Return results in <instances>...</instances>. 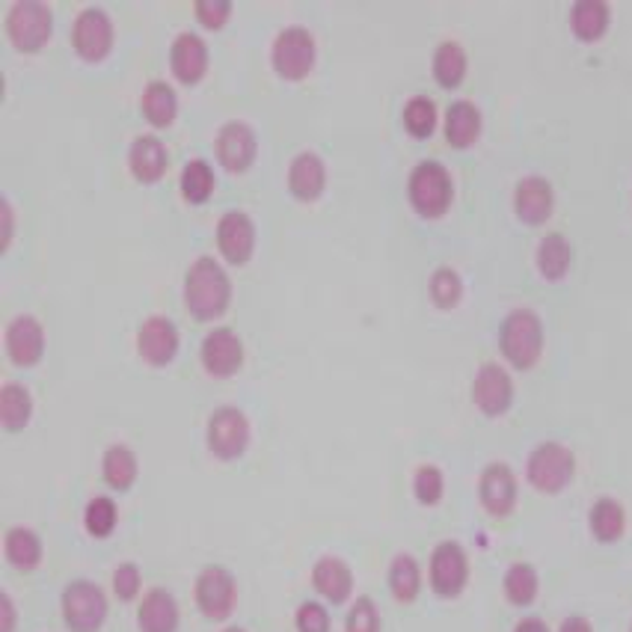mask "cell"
<instances>
[{"label":"cell","mask_w":632,"mask_h":632,"mask_svg":"<svg viewBox=\"0 0 632 632\" xmlns=\"http://www.w3.org/2000/svg\"><path fill=\"white\" fill-rule=\"evenodd\" d=\"M143 113L149 116L151 125H170L176 116V92L170 83L151 81L143 92Z\"/></svg>","instance_id":"836d02e7"},{"label":"cell","mask_w":632,"mask_h":632,"mask_svg":"<svg viewBox=\"0 0 632 632\" xmlns=\"http://www.w3.org/2000/svg\"><path fill=\"white\" fill-rule=\"evenodd\" d=\"M573 470H576V461H573V452L567 445H562V442H541L529 454L526 475H529V482L541 493H558L571 484Z\"/></svg>","instance_id":"3957f363"},{"label":"cell","mask_w":632,"mask_h":632,"mask_svg":"<svg viewBox=\"0 0 632 632\" xmlns=\"http://www.w3.org/2000/svg\"><path fill=\"white\" fill-rule=\"evenodd\" d=\"M3 546H7V558H10L19 571H33L42 558L40 534L31 532V529H21V526L7 532V543H3Z\"/></svg>","instance_id":"83f0119b"},{"label":"cell","mask_w":632,"mask_h":632,"mask_svg":"<svg viewBox=\"0 0 632 632\" xmlns=\"http://www.w3.org/2000/svg\"><path fill=\"white\" fill-rule=\"evenodd\" d=\"M137 345H140V353L151 365H167V362L176 357V351H179L176 324L167 321V318H149V321L140 327Z\"/></svg>","instance_id":"ac0fdd59"},{"label":"cell","mask_w":632,"mask_h":632,"mask_svg":"<svg viewBox=\"0 0 632 632\" xmlns=\"http://www.w3.org/2000/svg\"><path fill=\"white\" fill-rule=\"evenodd\" d=\"M137 618H140L143 632H176V627H179V606H176L170 591L151 588V591L143 597L140 614H137Z\"/></svg>","instance_id":"44dd1931"},{"label":"cell","mask_w":632,"mask_h":632,"mask_svg":"<svg viewBox=\"0 0 632 632\" xmlns=\"http://www.w3.org/2000/svg\"><path fill=\"white\" fill-rule=\"evenodd\" d=\"M42 345H45L42 324L36 321L33 315H19V318H12V324L7 327V351H10L12 362H19V365H33V362L42 357Z\"/></svg>","instance_id":"e0dca14e"},{"label":"cell","mask_w":632,"mask_h":632,"mask_svg":"<svg viewBox=\"0 0 632 632\" xmlns=\"http://www.w3.org/2000/svg\"><path fill=\"white\" fill-rule=\"evenodd\" d=\"M63 618L71 632H99L108 618V600L99 585L78 579L63 591Z\"/></svg>","instance_id":"277c9868"},{"label":"cell","mask_w":632,"mask_h":632,"mask_svg":"<svg viewBox=\"0 0 632 632\" xmlns=\"http://www.w3.org/2000/svg\"><path fill=\"white\" fill-rule=\"evenodd\" d=\"M461 276H458V271L454 268H437L431 276V297L437 306H454V303L461 301Z\"/></svg>","instance_id":"f35d334b"},{"label":"cell","mask_w":632,"mask_h":632,"mask_svg":"<svg viewBox=\"0 0 632 632\" xmlns=\"http://www.w3.org/2000/svg\"><path fill=\"white\" fill-rule=\"evenodd\" d=\"M404 125H407L413 137H428L433 125H437V108H433V101L425 99V95H416V99L407 101V108H404Z\"/></svg>","instance_id":"8d00e7d4"},{"label":"cell","mask_w":632,"mask_h":632,"mask_svg":"<svg viewBox=\"0 0 632 632\" xmlns=\"http://www.w3.org/2000/svg\"><path fill=\"white\" fill-rule=\"evenodd\" d=\"M31 419V395L15 386V383H7L0 390V421L7 431H21Z\"/></svg>","instance_id":"d6a6232c"},{"label":"cell","mask_w":632,"mask_h":632,"mask_svg":"<svg viewBox=\"0 0 632 632\" xmlns=\"http://www.w3.org/2000/svg\"><path fill=\"white\" fill-rule=\"evenodd\" d=\"M558 632H594V630H591V623L585 621V618L573 614V618H567V621L562 623V630Z\"/></svg>","instance_id":"7dc6e473"},{"label":"cell","mask_w":632,"mask_h":632,"mask_svg":"<svg viewBox=\"0 0 632 632\" xmlns=\"http://www.w3.org/2000/svg\"><path fill=\"white\" fill-rule=\"evenodd\" d=\"M223 632H247V630H238V627H229V630H223Z\"/></svg>","instance_id":"c3c4849f"},{"label":"cell","mask_w":632,"mask_h":632,"mask_svg":"<svg viewBox=\"0 0 632 632\" xmlns=\"http://www.w3.org/2000/svg\"><path fill=\"white\" fill-rule=\"evenodd\" d=\"M312 583H315V588H318L330 602H345L348 600V594L353 591L351 567L341 562V558H332V555H324L321 562L315 564Z\"/></svg>","instance_id":"7402d4cb"},{"label":"cell","mask_w":632,"mask_h":632,"mask_svg":"<svg viewBox=\"0 0 632 632\" xmlns=\"http://www.w3.org/2000/svg\"><path fill=\"white\" fill-rule=\"evenodd\" d=\"M71 40H75V48L81 50V57H87V60L104 57L113 42V27L108 12L99 10V7H87V10L78 15V21H75Z\"/></svg>","instance_id":"4fadbf2b"},{"label":"cell","mask_w":632,"mask_h":632,"mask_svg":"<svg viewBox=\"0 0 632 632\" xmlns=\"http://www.w3.org/2000/svg\"><path fill=\"white\" fill-rule=\"evenodd\" d=\"M472 398L487 416H499L508 410L514 398V383L499 362H484L478 374H475V386H472Z\"/></svg>","instance_id":"7c38bea8"},{"label":"cell","mask_w":632,"mask_h":632,"mask_svg":"<svg viewBox=\"0 0 632 632\" xmlns=\"http://www.w3.org/2000/svg\"><path fill=\"white\" fill-rule=\"evenodd\" d=\"M113 591L120 600H134L140 594V571L137 564H120L113 573Z\"/></svg>","instance_id":"7bdbcfd3"},{"label":"cell","mask_w":632,"mask_h":632,"mask_svg":"<svg viewBox=\"0 0 632 632\" xmlns=\"http://www.w3.org/2000/svg\"><path fill=\"white\" fill-rule=\"evenodd\" d=\"M514 205H517V214L526 223H543L552 211V184L541 176H526L517 184Z\"/></svg>","instance_id":"d6986e66"},{"label":"cell","mask_w":632,"mask_h":632,"mask_svg":"<svg viewBox=\"0 0 632 632\" xmlns=\"http://www.w3.org/2000/svg\"><path fill=\"white\" fill-rule=\"evenodd\" d=\"M235 579L226 567H205L196 579V606L211 621H223L229 618L235 609Z\"/></svg>","instance_id":"30bf717a"},{"label":"cell","mask_w":632,"mask_h":632,"mask_svg":"<svg viewBox=\"0 0 632 632\" xmlns=\"http://www.w3.org/2000/svg\"><path fill=\"white\" fill-rule=\"evenodd\" d=\"M345 630L348 632H381V614H377V606H374L369 597H360V600L351 606V612H348Z\"/></svg>","instance_id":"60d3db41"},{"label":"cell","mask_w":632,"mask_h":632,"mask_svg":"<svg viewBox=\"0 0 632 632\" xmlns=\"http://www.w3.org/2000/svg\"><path fill=\"white\" fill-rule=\"evenodd\" d=\"M410 202L425 217H437L452 202V176L440 161H421L410 176Z\"/></svg>","instance_id":"5b68a950"},{"label":"cell","mask_w":632,"mask_h":632,"mask_svg":"<svg viewBox=\"0 0 632 632\" xmlns=\"http://www.w3.org/2000/svg\"><path fill=\"white\" fill-rule=\"evenodd\" d=\"M571 27L579 40H597L609 27V7L602 0H576L571 10Z\"/></svg>","instance_id":"4316f807"},{"label":"cell","mask_w":632,"mask_h":632,"mask_svg":"<svg viewBox=\"0 0 632 632\" xmlns=\"http://www.w3.org/2000/svg\"><path fill=\"white\" fill-rule=\"evenodd\" d=\"M315 60V40L306 27H285L273 42V66L282 78H303Z\"/></svg>","instance_id":"ba28073f"},{"label":"cell","mask_w":632,"mask_h":632,"mask_svg":"<svg viewBox=\"0 0 632 632\" xmlns=\"http://www.w3.org/2000/svg\"><path fill=\"white\" fill-rule=\"evenodd\" d=\"M229 276H226V271L217 261L211 259V256H202V259L193 261V268L188 271V280H184V301H188L196 318L221 315L226 309V303H229Z\"/></svg>","instance_id":"6da1fadb"},{"label":"cell","mask_w":632,"mask_h":632,"mask_svg":"<svg viewBox=\"0 0 632 632\" xmlns=\"http://www.w3.org/2000/svg\"><path fill=\"white\" fill-rule=\"evenodd\" d=\"M214 191V172H211L208 161H191L181 172V193H184V200L191 202H205Z\"/></svg>","instance_id":"d590c367"},{"label":"cell","mask_w":632,"mask_h":632,"mask_svg":"<svg viewBox=\"0 0 632 632\" xmlns=\"http://www.w3.org/2000/svg\"><path fill=\"white\" fill-rule=\"evenodd\" d=\"M250 440V425L238 407H221L217 413H211L208 419V449L223 461H232L247 449Z\"/></svg>","instance_id":"52a82bcc"},{"label":"cell","mask_w":632,"mask_h":632,"mask_svg":"<svg viewBox=\"0 0 632 632\" xmlns=\"http://www.w3.org/2000/svg\"><path fill=\"white\" fill-rule=\"evenodd\" d=\"M229 0H200L196 3V15L205 27H221L226 15H229Z\"/></svg>","instance_id":"ee69618b"},{"label":"cell","mask_w":632,"mask_h":632,"mask_svg":"<svg viewBox=\"0 0 632 632\" xmlns=\"http://www.w3.org/2000/svg\"><path fill=\"white\" fill-rule=\"evenodd\" d=\"M217 244L221 252L235 264H244L250 259L252 244H256V232H252L250 217L244 211H229L223 214L221 226H217Z\"/></svg>","instance_id":"9a60e30c"},{"label":"cell","mask_w":632,"mask_h":632,"mask_svg":"<svg viewBox=\"0 0 632 632\" xmlns=\"http://www.w3.org/2000/svg\"><path fill=\"white\" fill-rule=\"evenodd\" d=\"M470 579V562L461 543L442 541L431 555V585L440 597H458Z\"/></svg>","instance_id":"9c48e42d"},{"label":"cell","mask_w":632,"mask_h":632,"mask_svg":"<svg viewBox=\"0 0 632 632\" xmlns=\"http://www.w3.org/2000/svg\"><path fill=\"white\" fill-rule=\"evenodd\" d=\"M83 522H87V532L95 534V538H108V534L116 529V505L108 496H95L90 505H87V514H83Z\"/></svg>","instance_id":"74e56055"},{"label":"cell","mask_w":632,"mask_h":632,"mask_svg":"<svg viewBox=\"0 0 632 632\" xmlns=\"http://www.w3.org/2000/svg\"><path fill=\"white\" fill-rule=\"evenodd\" d=\"M514 632H550V627H546L541 618H522V621L514 627Z\"/></svg>","instance_id":"f6af8a7d"},{"label":"cell","mask_w":632,"mask_h":632,"mask_svg":"<svg viewBox=\"0 0 632 632\" xmlns=\"http://www.w3.org/2000/svg\"><path fill=\"white\" fill-rule=\"evenodd\" d=\"M482 131V113L472 101H454L445 113V137L452 146H470Z\"/></svg>","instance_id":"d4e9b609"},{"label":"cell","mask_w":632,"mask_h":632,"mask_svg":"<svg viewBox=\"0 0 632 632\" xmlns=\"http://www.w3.org/2000/svg\"><path fill=\"white\" fill-rule=\"evenodd\" d=\"M289 188L297 200H315L324 191V161L315 151H301L289 170Z\"/></svg>","instance_id":"cb8c5ba5"},{"label":"cell","mask_w":632,"mask_h":632,"mask_svg":"<svg viewBox=\"0 0 632 632\" xmlns=\"http://www.w3.org/2000/svg\"><path fill=\"white\" fill-rule=\"evenodd\" d=\"M244 360L241 339L229 330V327H217L211 330L202 341V365L211 374H232L238 372Z\"/></svg>","instance_id":"5bb4252c"},{"label":"cell","mask_w":632,"mask_h":632,"mask_svg":"<svg viewBox=\"0 0 632 632\" xmlns=\"http://www.w3.org/2000/svg\"><path fill=\"white\" fill-rule=\"evenodd\" d=\"M217 155H221L223 167H229L232 172L247 170L252 155H256V134L250 131V125L226 122L217 134Z\"/></svg>","instance_id":"2e32d148"},{"label":"cell","mask_w":632,"mask_h":632,"mask_svg":"<svg viewBox=\"0 0 632 632\" xmlns=\"http://www.w3.org/2000/svg\"><path fill=\"white\" fill-rule=\"evenodd\" d=\"M297 630L301 632H330V614L321 602H303L297 609Z\"/></svg>","instance_id":"b9f144b4"},{"label":"cell","mask_w":632,"mask_h":632,"mask_svg":"<svg viewBox=\"0 0 632 632\" xmlns=\"http://www.w3.org/2000/svg\"><path fill=\"white\" fill-rule=\"evenodd\" d=\"M0 609H3V630L0 632H12V623H15V609H12V600L3 594L0 597Z\"/></svg>","instance_id":"bcb514c9"},{"label":"cell","mask_w":632,"mask_h":632,"mask_svg":"<svg viewBox=\"0 0 632 632\" xmlns=\"http://www.w3.org/2000/svg\"><path fill=\"white\" fill-rule=\"evenodd\" d=\"M588 522H591V532L597 541L612 543L618 541L623 534V529H627V511H623V505L618 503V499L602 496V499L594 503Z\"/></svg>","instance_id":"484cf974"},{"label":"cell","mask_w":632,"mask_h":632,"mask_svg":"<svg viewBox=\"0 0 632 632\" xmlns=\"http://www.w3.org/2000/svg\"><path fill=\"white\" fill-rule=\"evenodd\" d=\"M137 478V458L128 445H111L104 454V482L116 490H128Z\"/></svg>","instance_id":"4dcf8cb0"},{"label":"cell","mask_w":632,"mask_h":632,"mask_svg":"<svg viewBox=\"0 0 632 632\" xmlns=\"http://www.w3.org/2000/svg\"><path fill=\"white\" fill-rule=\"evenodd\" d=\"M167 170V149L155 134H140L131 146V172L140 181L161 179Z\"/></svg>","instance_id":"603a6c76"},{"label":"cell","mask_w":632,"mask_h":632,"mask_svg":"<svg viewBox=\"0 0 632 632\" xmlns=\"http://www.w3.org/2000/svg\"><path fill=\"white\" fill-rule=\"evenodd\" d=\"M630 632H632V627H630Z\"/></svg>","instance_id":"681fc988"},{"label":"cell","mask_w":632,"mask_h":632,"mask_svg":"<svg viewBox=\"0 0 632 632\" xmlns=\"http://www.w3.org/2000/svg\"><path fill=\"white\" fill-rule=\"evenodd\" d=\"M413 490H416V499L421 505H437L442 499V490H445V482H442V472L433 466V463H425L416 470V478H413Z\"/></svg>","instance_id":"ab89813d"},{"label":"cell","mask_w":632,"mask_h":632,"mask_svg":"<svg viewBox=\"0 0 632 632\" xmlns=\"http://www.w3.org/2000/svg\"><path fill=\"white\" fill-rule=\"evenodd\" d=\"M7 31L21 50H36L50 36V10L40 0H19L7 15Z\"/></svg>","instance_id":"8992f818"},{"label":"cell","mask_w":632,"mask_h":632,"mask_svg":"<svg viewBox=\"0 0 632 632\" xmlns=\"http://www.w3.org/2000/svg\"><path fill=\"white\" fill-rule=\"evenodd\" d=\"M433 75L442 87H458L466 75V54L458 42L445 40L437 45V54H433Z\"/></svg>","instance_id":"f546056e"},{"label":"cell","mask_w":632,"mask_h":632,"mask_svg":"<svg viewBox=\"0 0 632 632\" xmlns=\"http://www.w3.org/2000/svg\"><path fill=\"white\" fill-rule=\"evenodd\" d=\"M172 71L176 78L184 83L200 81L202 71H205V63H208V50H205V42L196 36V33H179L176 42H172Z\"/></svg>","instance_id":"ffe728a7"},{"label":"cell","mask_w":632,"mask_h":632,"mask_svg":"<svg viewBox=\"0 0 632 632\" xmlns=\"http://www.w3.org/2000/svg\"><path fill=\"white\" fill-rule=\"evenodd\" d=\"M390 588L398 602H413L421 588L419 564L413 555H398L390 567Z\"/></svg>","instance_id":"1f68e13d"},{"label":"cell","mask_w":632,"mask_h":632,"mask_svg":"<svg viewBox=\"0 0 632 632\" xmlns=\"http://www.w3.org/2000/svg\"><path fill=\"white\" fill-rule=\"evenodd\" d=\"M505 597L514 606H529L538 597V573H534L532 564L517 562L508 567V573H505Z\"/></svg>","instance_id":"e575fe53"},{"label":"cell","mask_w":632,"mask_h":632,"mask_svg":"<svg viewBox=\"0 0 632 632\" xmlns=\"http://www.w3.org/2000/svg\"><path fill=\"white\" fill-rule=\"evenodd\" d=\"M499 345H503V353L517 369L534 365L543 348L541 318H538L532 309H514L503 321Z\"/></svg>","instance_id":"7a4b0ae2"},{"label":"cell","mask_w":632,"mask_h":632,"mask_svg":"<svg viewBox=\"0 0 632 632\" xmlns=\"http://www.w3.org/2000/svg\"><path fill=\"white\" fill-rule=\"evenodd\" d=\"M478 496H482L484 511L493 517H505L517 505V478L508 463H490L484 466L482 482H478Z\"/></svg>","instance_id":"8fae6325"},{"label":"cell","mask_w":632,"mask_h":632,"mask_svg":"<svg viewBox=\"0 0 632 632\" xmlns=\"http://www.w3.org/2000/svg\"><path fill=\"white\" fill-rule=\"evenodd\" d=\"M571 244H567V238L558 235V232H550L541 241V247H538V268H541L543 276H550V280L564 276L567 268H571Z\"/></svg>","instance_id":"f1b7e54d"}]
</instances>
